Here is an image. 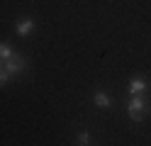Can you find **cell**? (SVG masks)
<instances>
[{
	"mask_svg": "<svg viewBox=\"0 0 151 146\" xmlns=\"http://www.w3.org/2000/svg\"><path fill=\"white\" fill-rule=\"evenodd\" d=\"M127 88H129V95H141V93L146 90V81H144L141 76H134V78L129 81Z\"/></svg>",
	"mask_w": 151,
	"mask_h": 146,
	"instance_id": "cell-5",
	"label": "cell"
},
{
	"mask_svg": "<svg viewBox=\"0 0 151 146\" xmlns=\"http://www.w3.org/2000/svg\"><path fill=\"white\" fill-rule=\"evenodd\" d=\"M12 56H15L12 46L7 42H0V61H7V58H12Z\"/></svg>",
	"mask_w": 151,
	"mask_h": 146,
	"instance_id": "cell-6",
	"label": "cell"
},
{
	"mask_svg": "<svg viewBox=\"0 0 151 146\" xmlns=\"http://www.w3.org/2000/svg\"><path fill=\"white\" fill-rule=\"evenodd\" d=\"M76 144L88 146V144H90V132H81V134H78V139H76Z\"/></svg>",
	"mask_w": 151,
	"mask_h": 146,
	"instance_id": "cell-8",
	"label": "cell"
},
{
	"mask_svg": "<svg viewBox=\"0 0 151 146\" xmlns=\"http://www.w3.org/2000/svg\"><path fill=\"white\" fill-rule=\"evenodd\" d=\"M10 78H12V76L7 73V68L3 66V61H0V88H5L7 83H10Z\"/></svg>",
	"mask_w": 151,
	"mask_h": 146,
	"instance_id": "cell-7",
	"label": "cell"
},
{
	"mask_svg": "<svg viewBox=\"0 0 151 146\" xmlns=\"http://www.w3.org/2000/svg\"><path fill=\"white\" fill-rule=\"evenodd\" d=\"M93 102H95V107H100V110H107V107L112 105V97L105 90H95L93 93Z\"/></svg>",
	"mask_w": 151,
	"mask_h": 146,
	"instance_id": "cell-4",
	"label": "cell"
},
{
	"mask_svg": "<svg viewBox=\"0 0 151 146\" xmlns=\"http://www.w3.org/2000/svg\"><path fill=\"white\" fill-rule=\"evenodd\" d=\"M37 29V22L32 17H20L15 22V32H17V37H29L32 32Z\"/></svg>",
	"mask_w": 151,
	"mask_h": 146,
	"instance_id": "cell-2",
	"label": "cell"
},
{
	"mask_svg": "<svg viewBox=\"0 0 151 146\" xmlns=\"http://www.w3.org/2000/svg\"><path fill=\"white\" fill-rule=\"evenodd\" d=\"M144 112H146V100L139 95H132V100L127 102V114L132 117V122H141Z\"/></svg>",
	"mask_w": 151,
	"mask_h": 146,
	"instance_id": "cell-1",
	"label": "cell"
},
{
	"mask_svg": "<svg viewBox=\"0 0 151 146\" xmlns=\"http://www.w3.org/2000/svg\"><path fill=\"white\" fill-rule=\"evenodd\" d=\"M3 66L7 68V73H10V76H15V73H22L24 68H27V61H24V56L15 54L12 58H7V61H3Z\"/></svg>",
	"mask_w": 151,
	"mask_h": 146,
	"instance_id": "cell-3",
	"label": "cell"
}]
</instances>
